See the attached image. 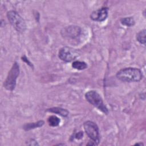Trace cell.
I'll list each match as a JSON object with an SVG mask.
<instances>
[{
  "label": "cell",
  "mask_w": 146,
  "mask_h": 146,
  "mask_svg": "<svg viewBox=\"0 0 146 146\" xmlns=\"http://www.w3.org/2000/svg\"><path fill=\"white\" fill-rule=\"evenodd\" d=\"M19 64L18 63L14 62L3 83V86L6 90L9 91H13L14 90L16 86V80L19 76Z\"/></svg>",
  "instance_id": "3"
},
{
  "label": "cell",
  "mask_w": 146,
  "mask_h": 146,
  "mask_svg": "<svg viewBox=\"0 0 146 146\" xmlns=\"http://www.w3.org/2000/svg\"><path fill=\"white\" fill-rule=\"evenodd\" d=\"M7 17L11 25L18 32H23L26 29V25L23 18L15 11L7 12Z\"/></svg>",
  "instance_id": "4"
},
{
  "label": "cell",
  "mask_w": 146,
  "mask_h": 146,
  "mask_svg": "<svg viewBox=\"0 0 146 146\" xmlns=\"http://www.w3.org/2000/svg\"><path fill=\"white\" fill-rule=\"evenodd\" d=\"M83 132L80 131V132H78L77 133L75 134V137L76 139H82L83 137Z\"/></svg>",
  "instance_id": "15"
},
{
  "label": "cell",
  "mask_w": 146,
  "mask_h": 146,
  "mask_svg": "<svg viewBox=\"0 0 146 146\" xmlns=\"http://www.w3.org/2000/svg\"><path fill=\"white\" fill-rule=\"evenodd\" d=\"M59 58L66 62H70L79 56L78 50L70 47L61 48L58 52Z\"/></svg>",
  "instance_id": "6"
},
{
  "label": "cell",
  "mask_w": 146,
  "mask_h": 146,
  "mask_svg": "<svg viewBox=\"0 0 146 146\" xmlns=\"http://www.w3.org/2000/svg\"><path fill=\"white\" fill-rule=\"evenodd\" d=\"M120 22L122 25H125L126 26H128V27L132 26L135 23V21L133 17L123 18L120 19Z\"/></svg>",
  "instance_id": "12"
},
{
  "label": "cell",
  "mask_w": 146,
  "mask_h": 146,
  "mask_svg": "<svg viewBox=\"0 0 146 146\" xmlns=\"http://www.w3.org/2000/svg\"><path fill=\"white\" fill-rule=\"evenodd\" d=\"M60 119L55 115H51L50 116L47 120L48 123L49 125L51 127H56L58 126L60 123Z\"/></svg>",
  "instance_id": "13"
},
{
  "label": "cell",
  "mask_w": 146,
  "mask_h": 146,
  "mask_svg": "<svg viewBox=\"0 0 146 146\" xmlns=\"http://www.w3.org/2000/svg\"><path fill=\"white\" fill-rule=\"evenodd\" d=\"M108 9L107 7H102L94 11L91 15L90 18L91 19L95 21L102 22L106 19L108 17Z\"/></svg>",
  "instance_id": "8"
},
{
  "label": "cell",
  "mask_w": 146,
  "mask_h": 146,
  "mask_svg": "<svg viewBox=\"0 0 146 146\" xmlns=\"http://www.w3.org/2000/svg\"><path fill=\"white\" fill-rule=\"evenodd\" d=\"M135 145H143L144 144L142 143H136Z\"/></svg>",
  "instance_id": "18"
},
{
  "label": "cell",
  "mask_w": 146,
  "mask_h": 146,
  "mask_svg": "<svg viewBox=\"0 0 146 146\" xmlns=\"http://www.w3.org/2000/svg\"><path fill=\"white\" fill-rule=\"evenodd\" d=\"M145 30L143 29L139 31L136 35V39L141 44H145Z\"/></svg>",
  "instance_id": "14"
},
{
  "label": "cell",
  "mask_w": 146,
  "mask_h": 146,
  "mask_svg": "<svg viewBox=\"0 0 146 146\" xmlns=\"http://www.w3.org/2000/svg\"><path fill=\"white\" fill-rule=\"evenodd\" d=\"M44 124V121L43 120H39L37 122L35 123H29L25 124L23 126V129L26 131H29L31 129H34L35 128L42 127Z\"/></svg>",
  "instance_id": "10"
},
{
  "label": "cell",
  "mask_w": 146,
  "mask_h": 146,
  "mask_svg": "<svg viewBox=\"0 0 146 146\" xmlns=\"http://www.w3.org/2000/svg\"><path fill=\"white\" fill-rule=\"evenodd\" d=\"M81 32L82 30L79 26L72 25L63 29L61 33L64 37L75 39L78 38L80 35Z\"/></svg>",
  "instance_id": "7"
},
{
  "label": "cell",
  "mask_w": 146,
  "mask_h": 146,
  "mask_svg": "<svg viewBox=\"0 0 146 146\" xmlns=\"http://www.w3.org/2000/svg\"><path fill=\"white\" fill-rule=\"evenodd\" d=\"M22 60H23V61H25V62H26L29 65H30V66H32V64H31V63L29 61V60H28V59H27V58L25 56H23L22 58Z\"/></svg>",
  "instance_id": "17"
},
{
  "label": "cell",
  "mask_w": 146,
  "mask_h": 146,
  "mask_svg": "<svg viewBox=\"0 0 146 146\" xmlns=\"http://www.w3.org/2000/svg\"><path fill=\"white\" fill-rule=\"evenodd\" d=\"M83 127L87 136L92 140V142L95 145H98L99 142V132L96 124L88 120L84 123Z\"/></svg>",
  "instance_id": "5"
},
{
  "label": "cell",
  "mask_w": 146,
  "mask_h": 146,
  "mask_svg": "<svg viewBox=\"0 0 146 146\" xmlns=\"http://www.w3.org/2000/svg\"><path fill=\"white\" fill-rule=\"evenodd\" d=\"M48 112H52V113H55L58 115H60L62 116L63 117H67L68 115V111L66 110V109H63L60 107H52L51 108H49L47 110Z\"/></svg>",
  "instance_id": "9"
},
{
  "label": "cell",
  "mask_w": 146,
  "mask_h": 146,
  "mask_svg": "<svg viewBox=\"0 0 146 146\" xmlns=\"http://www.w3.org/2000/svg\"><path fill=\"white\" fill-rule=\"evenodd\" d=\"M72 67L75 69L78 70H82L86 69L87 67V64L84 62L76 60L73 62L72 64Z\"/></svg>",
  "instance_id": "11"
},
{
  "label": "cell",
  "mask_w": 146,
  "mask_h": 146,
  "mask_svg": "<svg viewBox=\"0 0 146 146\" xmlns=\"http://www.w3.org/2000/svg\"><path fill=\"white\" fill-rule=\"evenodd\" d=\"M86 100L94 107L98 108L104 113L107 115L108 110L103 103L100 95L95 91H89L85 94Z\"/></svg>",
  "instance_id": "2"
},
{
  "label": "cell",
  "mask_w": 146,
  "mask_h": 146,
  "mask_svg": "<svg viewBox=\"0 0 146 146\" xmlns=\"http://www.w3.org/2000/svg\"><path fill=\"white\" fill-rule=\"evenodd\" d=\"M116 78L122 81L126 82H139L143 78L141 71L135 67H127L119 70L116 73Z\"/></svg>",
  "instance_id": "1"
},
{
  "label": "cell",
  "mask_w": 146,
  "mask_h": 146,
  "mask_svg": "<svg viewBox=\"0 0 146 146\" xmlns=\"http://www.w3.org/2000/svg\"><path fill=\"white\" fill-rule=\"evenodd\" d=\"M29 142L30 143L28 144V145H38L37 142L35 140H34V139H31L30 141H29Z\"/></svg>",
  "instance_id": "16"
}]
</instances>
